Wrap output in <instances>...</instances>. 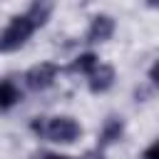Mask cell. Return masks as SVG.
Returning <instances> with one entry per match:
<instances>
[{
	"mask_svg": "<svg viewBox=\"0 0 159 159\" xmlns=\"http://www.w3.org/2000/svg\"><path fill=\"white\" fill-rule=\"evenodd\" d=\"M99 65V57L94 55V52H82V55H77L72 62H70V72H75V75H89L94 67Z\"/></svg>",
	"mask_w": 159,
	"mask_h": 159,
	"instance_id": "cell-8",
	"label": "cell"
},
{
	"mask_svg": "<svg viewBox=\"0 0 159 159\" xmlns=\"http://www.w3.org/2000/svg\"><path fill=\"white\" fill-rule=\"evenodd\" d=\"M122 137H124V119L112 114V117L104 119V124L99 129V144H97V149H104L109 144H117Z\"/></svg>",
	"mask_w": 159,
	"mask_h": 159,
	"instance_id": "cell-6",
	"label": "cell"
},
{
	"mask_svg": "<svg viewBox=\"0 0 159 159\" xmlns=\"http://www.w3.org/2000/svg\"><path fill=\"white\" fill-rule=\"evenodd\" d=\"M37 27L32 25V20L22 12V15H12L10 22L5 25V30L0 32V52H15L20 50L35 32Z\"/></svg>",
	"mask_w": 159,
	"mask_h": 159,
	"instance_id": "cell-2",
	"label": "cell"
},
{
	"mask_svg": "<svg viewBox=\"0 0 159 159\" xmlns=\"http://www.w3.org/2000/svg\"><path fill=\"white\" fill-rule=\"evenodd\" d=\"M42 159H72V157H67V154H45Z\"/></svg>",
	"mask_w": 159,
	"mask_h": 159,
	"instance_id": "cell-12",
	"label": "cell"
},
{
	"mask_svg": "<svg viewBox=\"0 0 159 159\" xmlns=\"http://www.w3.org/2000/svg\"><path fill=\"white\" fill-rule=\"evenodd\" d=\"M114 35V17L112 15H94L89 20V27H87V35H84V42H107L109 37Z\"/></svg>",
	"mask_w": 159,
	"mask_h": 159,
	"instance_id": "cell-5",
	"label": "cell"
},
{
	"mask_svg": "<svg viewBox=\"0 0 159 159\" xmlns=\"http://www.w3.org/2000/svg\"><path fill=\"white\" fill-rule=\"evenodd\" d=\"M50 12H52V5H50V2H32V5L27 7V12H25V15L32 20V25H35V27H42V25L47 22Z\"/></svg>",
	"mask_w": 159,
	"mask_h": 159,
	"instance_id": "cell-9",
	"label": "cell"
},
{
	"mask_svg": "<svg viewBox=\"0 0 159 159\" xmlns=\"http://www.w3.org/2000/svg\"><path fill=\"white\" fill-rule=\"evenodd\" d=\"M30 129L47 142L55 144H72L82 137V124L75 117L60 114V117H35L30 122Z\"/></svg>",
	"mask_w": 159,
	"mask_h": 159,
	"instance_id": "cell-1",
	"label": "cell"
},
{
	"mask_svg": "<svg viewBox=\"0 0 159 159\" xmlns=\"http://www.w3.org/2000/svg\"><path fill=\"white\" fill-rule=\"evenodd\" d=\"M142 159H159V142H152V144L142 152Z\"/></svg>",
	"mask_w": 159,
	"mask_h": 159,
	"instance_id": "cell-10",
	"label": "cell"
},
{
	"mask_svg": "<svg viewBox=\"0 0 159 159\" xmlns=\"http://www.w3.org/2000/svg\"><path fill=\"white\" fill-rule=\"evenodd\" d=\"M20 99H22V92L17 89V84L12 80H2L0 82V112L12 109Z\"/></svg>",
	"mask_w": 159,
	"mask_h": 159,
	"instance_id": "cell-7",
	"label": "cell"
},
{
	"mask_svg": "<svg viewBox=\"0 0 159 159\" xmlns=\"http://www.w3.org/2000/svg\"><path fill=\"white\" fill-rule=\"evenodd\" d=\"M82 159H104V152L102 149H89L82 154Z\"/></svg>",
	"mask_w": 159,
	"mask_h": 159,
	"instance_id": "cell-11",
	"label": "cell"
},
{
	"mask_svg": "<svg viewBox=\"0 0 159 159\" xmlns=\"http://www.w3.org/2000/svg\"><path fill=\"white\" fill-rule=\"evenodd\" d=\"M114 80H117L114 67H112V65L99 62V65L87 75V87H89V92H92V94H104L107 89H112Z\"/></svg>",
	"mask_w": 159,
	"mask_h": 159,
	"instance_id": "cell-4",
	"label": "cell"
},
{
	"mask_svg": "<svg viewBox=\"0 0 159 159\" xmlns=\"http://www.w3.org/2000/svg\"><path fill=\"white\" fill-rule=\"evenodd\" d=\"M57 75H60V67L55 62H37L25 72V84L32 92H45L55 84Z\"/></svg>",
	"mask_w": 159,
	"mask_h": 159,
	"instance_id": "cell-3",
	"label": "cell"
}]
</instances>
